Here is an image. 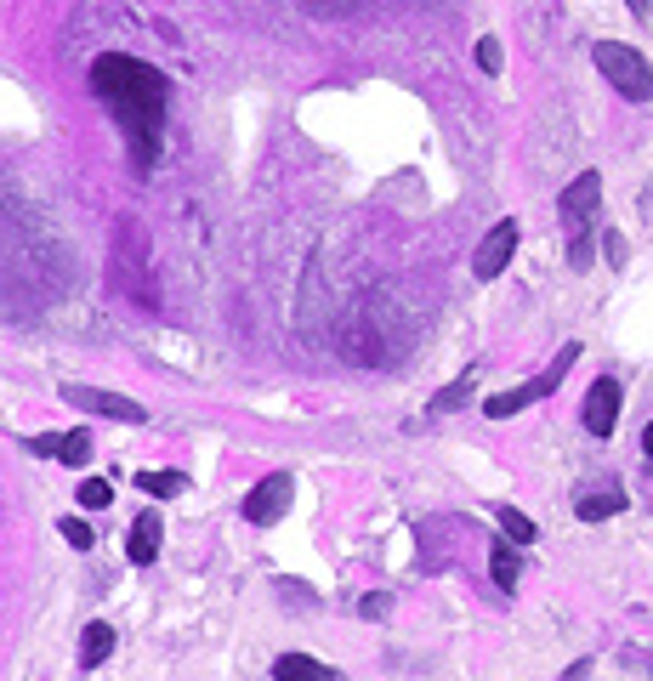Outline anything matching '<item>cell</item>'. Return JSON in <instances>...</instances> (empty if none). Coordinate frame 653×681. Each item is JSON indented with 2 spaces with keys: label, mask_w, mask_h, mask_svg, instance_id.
I'll return each instance as SVG.
<instances>
[{
  "label": "cell",
  "mask_w": 653,
  "mask_h": 681,
  "mask_svg": "<svg viewBox=\"0 0 653 681\" xmlns=\"http://www.w3.org/2000/svg\"><path fill=\"white\" fill-rule=\"evenodd\" d=\"M91 91L114 108V120H120L125 142H131V159H137V171L148 176L159 159V137H165V74L148 69L142 57H125V52H103L91 63Z\"/></svg>",
  "instance_id": "6da1fadb"
},
{
  "label": "cell",
  "mask_w": 653,
  "mask_h": 681,
  "mask_svg": "<svg viewBox=\"0 0 653 681\" xmlns=\"http://www.w3.org/2000/svg\"><path fill=\"white\" fill-rule=\"evenodd\" d=\"M591 63L602 69V80H608L619 97H631V103H648L653 97V69L636 46H625V40H597V46H591Z\"/></svg>",
  "instance_id": "7a4b0ae2"
},
{
  "label": "cell",
  "mask_w": 653,
  "mask_h": 681,
  "mask_svg": "<svg viewBox=\"0 0 653 681\" xmlns=\"http://www.w3.org/2000/svg\"><path fill=\"white\" fill-rule=\"evenodd\" d=\"M290 500H296V477H290V472L262 477V483H256V489L245 494V523H256V528L279 523L284 511H290Z\"/></svg>",
  "instance_id": "3957f363"
},
{
  "label": "cell",
  "mask_w": 653,
  "mask_h": 681,
  "mask_svg": "<svg viewBox=\"0 0 653 681\" xmlns=\"http://www.w3.org/2000/svg\"><path fill=\"white\" fill-rule=\"evenodd\" d=\"M63 403L74 409H91V415H108V420H125V426H142L148 409L137 398H120V392H103V386H63Z\"/></svg>",
  "instance_id": "277c9868"
},
{
  "label": "cell",
  "mask_w": 653,
  "mask_h": 681,
  "mask_svg": "<svg viewBox=\"0 0 653 681\" xmlns=\"http://www.w3.org/2000/svg\"><path fill=\"white\" fill-rule=\"evenodd\" d=\"M597 199H602V176H597V171H580V176L563 188L557 210H563V222H568V239H574V233H585L591 210H597Z\"/></svg>",
  "instance_id": "5b68a950"
},
{
  "label": "cell",
  "mask_w": 653,
  "mask_h": 681,
  "mask_svg": "<svg viewBox=\"0 0 653 681\" xmlns=\"http://www.w3.org/2000/svg\"><path fill=\"white\" fill-rule=\"evenodd\" d=\"M512 250H517V222L506 216V222H495L483 233V245H477V256H472V273L477 279H500L506 262H512Z\"/></svg>",
  "instance_id": "8992f818"
},
{
  "label": "cell",
  "mask_w": 653,
  "mask_h": 681,
  "mask_svg": "<svg viewBox=\"0 0 653 681\" xmlns=\"http://www.w3.org/2000/svg\"><path fill=\"white\" fill-rule=\"evenodd\" d=\"M580 420H585V432H591V437H614V420H619V381H608V375H602V381H591Z\"/></svg>",
  "instance_id": "52a82bcc"
},
{
  "label": "cell",
  "mask_w": 653,
  "mask_h": 681,
  "mask_svg": "<svg viewBox=\"0 0 653 681\" xmlns=\"http://www.w3.org/2000/svg\"><path fill=\"white\" fill-rule=\"evenodd\" d=\"M619 511H625V489H619V483H597V489L574 494V517H580V523H608Z\"/></svg>",
  "instance_id": "ba28073f"
},
{
  "label": "cell",
  "mask_w": 653,
  "mask_h": 681,
  "mask_svg": "<svg viewBox=\"0 0 653 681\" xmlns=\"http://www.w3.org/2000/svg\"><path fill=\"white\" fill-rule=\"evenodd\" d=\"M159 534H165L159 517H154V511H142L137 523H131V534H125V557L137 562V568H148V562L159 557Z\"/></svg>",
  "instance_id": "9c48e42d"
},
{
  "label": "cell",
  "mask_w": 653,
  "mask_h": 681,
  "mask_svg": "<svg viewBox=\"0 0 653 681\" xmlns=\"http://www.w3.org/2000/svg\"><path fill=\"white\" fill-rule=\"evenodd\" d=\"M273 681H341L330 664L307 659V653H279L273 659Z\"/></svg>",
  "instance_id": "30bf717a"
},
{
  "label": "cell",
  "mask_w": 653,
  "mask_h": 681,
  "mask_svg": "<svg viewBox=\"0 0 653 681\" xmlns=\"http://www.w3.org/2000/svg\"><path fill=\"white\" fill-rule=\"evenodd\" d=\"M108 653H114V630L97 619V625H86V636H80V670H97Z\"/></svg>",
  "instance_id": "8fae6325"
},
{
  "label": "cell",
  "mask_w": 653,
  "mask_h": 681,
  "mask_svg": "<svg viewBox=\"0 0 653 681\" xmlns=\"http://www.w3.org/2000/svg\"><path fill=\"white\" fill-rule=\"evenodd\" d=\"M534 398H546V392H540V386H512V392H495V398L483 403V409H489V420H506V415H517V409H529Z\"/></svg>",
  "instance_id": "7c38bea8"
},
{
  "label": "cell",
  "mask_w": 653,
  "mask_h": 681,
  "mask_svg": "<svg viewBox=\"0 0 653 681\" xmlns=\"http://www.w3.org/2000/svg\"><path fill=\"white\" fill-rule=\"evenodd\" d=\"M489 574H495L500 591H517V574H523V557H517L506 540H495V551H489Z\"/></svg>",
  "instance_id": "4fadbf2b"
},
{
  "label": "cell",
  "mask_w": 653,
  "mask_h": 681,
  "mask_svg": "<svg viewBox=\"0 0 653 681\" xmlns=\"http://www.w3.org/2000/svg\"><path fill=\"white\" fill-rule=\"evenodd\" d=\"M495 523H500V534H506L512 545H529V540H534V523H529V517H523L517 506H500V511H495Z\"/></svg>",
  "instance_id": "5bb4252c"
},
{
  "label": "cell",
  "mask_w": 653,
  "mask_h": 681,
  "mask_svg": "<svg viewBox=\"0 0 653 681\" xmlns=\"http://www.w3.org/2000/svg\"><path fill=\"white\" fill-rule=\"evenodd\" d=\"M574 358H580V341H568V347L557 352V358H551V369H546V375H540V381H534V386H540V392H546V398H551V392H557V381H563L568 369H574Z\"/></svg>",
  "instance_id": "9a60e30c"
},
{
  "label": "cell",
  "mask_w": 653,
  "mask_h": 681,
  "mask_svg": "<svg viewBox=\"0 0 653 681\" xmlns=\"http://www.w3.org/2000/svg\"><path fill=\"white\" fill-rule=\"evenodd\" d=\"M472 386H477V375L466 369V375H460V381L449 386V392H438V398H432V415H449V409H460V403L472 398Z\"/></svg>",
  "instance_id": "2e32d148"
},
{
  "label": "cell",
  "mask_w": 653,
  "mask_h": 681,
  "mask_svg": "<svg viewBox=\"0 0 653 681\" xmlns=\"http://www.w3.org/2000/svg\"><path fill=\"white\" fill-rule=\"evenodd\" d=\"M137 483H142L148 494H159V500H165V494H182V489H188V477H182V472H142Z\"/></svg>",
  "instance_id": "e0dca14e"
},
{
  "label": "cell",
  "mask_w": 653,
  "mask_h": 681,
  "mask_svg": "<svg viewBox=\"0 0 653 681\" xmlns=\"http://www.w3.org/2000/svg\"><path fill=\"white\" fill-rule=\"evenodd\" d=\"M57 454H63V466H86V460H91V437L86 432H69Z\"/></svg>",
  "instance_id": "ac0fdd59"
},
{
  "label": "cell",
  "mask_w": 653,
  "mask_h": 681,
  "mask_svg": "<svg viewBox=\"0 0 653 681\" xmlns=\"http://www.w3.org/2000/svg\"><path fill=\"white\" fill-rule=\"evenodd\" d=\"M500 63H506L500 40H495V35H483V40H477V69H483V74H500Z\"/></svg>",
  "instance_id": "d6986e66"
},
{
  "label": "cell",
  "mask_w": 653,
  "mask_h": 681,
  "mask_svg": "<svg viewBox=\"0 0 653 681\" xmlns=\"http://www.w3.org/2000/svg\"><path fill=\"white\" fill-rule=\"evenodd\" d=\"M108 500H114V489H108L103 477H91V483H80V506H86V511H103Z\"/></svg>",
  "instance_id": "ffe728a7"
},
{
  "label": "cell",
  "mask_w": 653,
  "mask_h": 681,
  "mask_svg": "<svg viewBox=\"0 0 653 681\" xmlns=\"http://www.w3.org/2000/svg\"><path fill=\"white\" fill-rule=\"evenodd\" d=\"M358 613H364V619H387V613H392V596H387V591H370L364 602H358Z\"/></svg>",
  "instance_id": "44dd1931"
},
{
  "label": "cell",
  "mask_w": 653,
  "mask_h": 681,
  "mask_svg": "<svg viewBox=\"0 0 653 681\" xmlns=\"http://www.w3.org/2000/svg\"><path fill=\"white\" fill-rule=\"evenodd\" d=\"M63 540H69V545H80V551H86V545L97 540V534H91V523H80V517H63Z\"/></svg>",
  "instance_id": "7402d4cb"
},
{
  "label": "cell",
  "mask_w": 653,
  "mask_h": 681,
  "mask_svg": "<svg viewBox=\"0 0 653 681\" xmlns=\"http://www.w3.org/2000/svg\"><path fill=\"white\" fill-rule=\"evenodd\" d=\"M602 245H608V262H614V267H625V239H619V233H608Z\"/></svg>",
  "instance_id": "603a6c76"
},
{
  "label": "cell",
  "mask_w": 653,
  "mask_h": 681,
  "mask_svg": "<svg viewBox=\"0 0 653 681\" xmlns=\"http://www.w3.org/2000/svg\"><path fill=\"white\" fill-rule=\"evenodd\" d=\"M29 449H35V454H57V449H63V437H35Z\"/></svg>",
  "instance_id": "cb8c5ba5"
},
{
  "label": "cell",
  "mask_w": 653,
  "mask_h": 681,
  "mask_svg": "<svg viewBox=\"0 0 653 681\" xmlns=\"http://www.w3.org/2000/svg\"><path fill=\"white\" fill-rule=\"evenodd\" d=\"M642 449H648V460H653V420H648V432H642Z\"/></svg>",
  "instance_id": "d4e9b609"
},
{
  "label": "cell",
  "mask_w": 653,
  "mask_h": 681,
  "mask_svg": "<svg viewBox=\"0 0 653 681\" xmlns=\"http://www.w3.org/2000/svg\"><path fill=\"white\" fill-rule=\"evenodd\" d=\"M631 6H636V12H648V6H653V0H631Z\"/></svg>",
  "instance_id": "484cf974"
}]
</instances>
